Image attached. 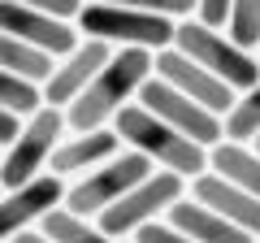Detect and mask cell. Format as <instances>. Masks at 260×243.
<instances>
[{"label": "cell", "mask_w": 260, "mask_h": 243, "mask_svg": "<svg viewBox=\"0 0 260 243\" xmlns=\"http://www.w3.org/2000/svg\"><path fill=\"white\" fill-rule=\"evenodd\" d=\"M256 148H260V135H256Z\"/></svg>", "instance_id": "obj_27"}, {"label": "cell", "mask_w": 260, "mask_h": 243, "mask_svg": "<svg viewBox=\"0 0 260 243\" xmlns=\"http://www.w3.org/2000/svg\"><path fill=\"white\" fill-rule=\"evenodd\" d=\"M152 70H156L165 83H174L178 92H186L191 100H200L204 109H213L217 117H225L234 104V87L221 83V78L213 74V70H204L200 61H191V56L182 52V48H156V56H152Z\"/></svg>", "instance_id": "obj_9"}, {"label": "cell", "mask_w": 260, "mask_h": 243, "mask_svg": "<svg viewBox=\"0 0 260 243\" xmlns=\"http://www.w3.org/2000/svg\"><path fill=\"white\" fill-rule=\"evenodd\" d=\"M208 165H213L217 174H225L230 183L247 187L251 196H260V148H247V143H239V139H217Z\"/></svg>", "instance_id": "obj_16"}, {"label": "cell", "mask_w": 260, "mask_h": 243, "mask_svg": "<svg viewBox=\"0 0 260 243\" xmlns=\"http://www.w3.org/2000/svg\"><path fill=\"white\" fill-rule=\"evenodd\" d=\"M169 222L178 226L182 239H200V243H243V239H251L247 230H239V226H234L230 217H221L217 208L200 204V200H182V196L169 204Z\"/></svg>", "instance_id": "obj_15"}, {"label": "cell", "mask_w": 260, "mask_h": 243, "mask_svg": "<svg viewBox=\"0 0 260 243\" xmlns=\"http://www.w3.org/2000/svg\"><path fill=\"white\" fill-rule=\"evenodd\" d=\"M39 230L48 234V239H56V243H83V239H95L100 234V226H95V217H87V213H74L70 204H52L44 217H39Z\"/></svg>", "instance_id": "obj_18"}, {"label": "cell", "mask_w": 260, "mask_h": 243, "mask_svg": "<svg viewBox=\"0 0 260 243\" xmlns=\"http://www.w3.org/2000/svg\"><path fill=\"white\" fill-rule=\"evenodd\" d=\"M22 5L48 9V13H56V18H78V9H83V0H22Z\"/></svg>", "instance_id": "obj_25"}, {"label": "cell", "mask_w": 260, "mask_h": 243, "mask_svg": "<svg viewBox=\"0 0 260 243\" xmlns=\"http://www.w3.org/2000/svg\"><path fill=\"white\" fill-rule=\"evenodd\" d=\"M113 5H130V9H148V13H169V18H186V13H195L200 0H113Z\"/></svg>", "instance_id": "obj_22"}, {"label": "cell", "mask_w": 260, "mask_h": 243, "mask_svg": "<svg viewBox=\"0 0 260 243\" xmlns=\"http://www.w3.org/2000/svg\"><path fill=\"white\" fill-rule=\"evenodd\" d=\"M61 126H65L61 109H56V104H39V109L26 117V126L18 131V139L5 143V157H0V183H5V187H22V183H30V178L52 161L56 143H61Z\"/></svg>", "instance_id": "obj_5"}, {"label": "cell", "mask_w": 260, "mask_h": 243, "mask_svg": "<svg viewBox=\"0 0 260 243\" xmlns=\"http://www.w3.org/2000/svg\"><path fill=\"white\" fill-rule=\"evenodd\" d=\"M178 196H182V174H174V169L148 174L126 196H117L109 208H100L95 213V226H100V234H113V239L135 234V226H143L148 217H165Z\"/></svg>", "instance_id": "obj_6"}, {"label": "cell", "mask_w": 260, "mask_h": 243, "mask_svg": "<svg viewBox=\"0 0 260 243\" xmlns=\"http://www.w3.org/2000/svg\"><path fill=\"white\" fill-rule=\"evenodd\" d=\"M39 104H44V87L0 66V109H13L18 117H30Z\"/></svg>", "instance_id": "obj_20"}, {"label": "cell", "mask_w": 260, "mask_h": 243, "mask_svg": "<svg viewBox=\"0 0 260 243\" xmlns=\"http://www.w3.org/2000/svg\"><path fill=\"white\" fill-rule=\"evenodd\" d=\"M139 104H148L156 117H165L169 126H178L182 135H191L195 143H204V148H213L217 139H225V126L221 117H217L213 109H204L200 100H191L186 92H178L174 83H165V78H148V83L139 87V96H135Z\"/></svg>", "instance_id": "obj_8"}, {"label": "cell", "mask_w": 260, "mask_h": 243, "mask_svg": "<svg viewBox=\"0 0 260 243\" xmlns=\"http://www.w3.org/2000/svg\"><path fill=\"white\" fill-rule=\"evenodd\" d=\"M109 56H113V52H109L104 39H91V35H87V44H78L74 52H65L61 66H52V74L44 78V104H56V109L70 104V100H74V96L95 78V70H100Z\"/></svg>", "instance_id": "obj_12"}, {"label": "cell", "mask_w": 260, "mask_h": 243, "mask_svg": "<svg viewBox=\"0 0 260 243\" xmlns=\"http://www.w3.org/2000/svg\"><path fill=\"white\" fill-rule=\"evenodd\" d=\"M0 66L13 70V74H22V78H30V83H44V78L52 74L56 56L39 52L35 44H26V39L9 35V31H0Z\"/></svg>", "instance_id": "obj_17"}, {"label": "cell", "mask_w": 260, "mask_h": 243, "mask_svg": "<svg viewBox=\"0 0 260 243\" xmlns=\"http://www.w3.org/2000/svg\"><path fill=\"white\" fill-rule=\"evenodd\" d=\"M148 174H152V157H143L139 148L113 152L109 161H100L95 169H87L74 187L65 191V204L74 208V213L95 217L100 208H109L117 196H126V191L135 187L139 178H148Z\"/></svg>", "instance_id": "obj_7"}, {"label": "cell", "mask_w": 260, "mask_h": 243, "mask_svg": "<svg viewBox=\"0 0 260 243\" xmlns=\"http://www.w3.org/2000/svg\"><path fill=\"white\" fill-rule=\"evenodd\" d=\"M230 39L239 48H256L260 44V0H230Z\"/></svg>", "instance_id": "obj_21"}, {"label": "cell", "mask_w": 260, "mask_h": 243, "mask_svg": "<svg viewBox=\"0 0 260 243\" xmlns=\"http://www.w3.org/2000/svg\"><path fill=\"white\" fill-rule=\"evenodd\" d=\"M195 9H200V22H204V26H217V31H221L225 18H230V0H200Z\"/></svg>", "instance_id": "obj_24"}, {"label": "cell", "mask_w": 260, "mask_h": 243, "mask_svg": "<svg viewBox=\"0 0 260 243\" xmlns=\"http://www.w3.org/2000/svg\"><path fill=\"white\" fill-rule=\"evenodd\" d=\"M152 78V48H135V44H121L117 52L95 70V78L83 87V92L70 100L65 109V126L70 131H95L121 104H130L139 96V87Z\"/></svg>", "instance_id": "obj_1"}, {"label": "cell", "mask_w": 260, "mask_h": 243, "mask_svg": "<svg viewBox=\"0 0 260 243\" xmlns=\"http://www.w3.org/2000/svg\"><path fill=\"white\" fill-rule=\"evenodd\" d=\"M113 131L121 135V143L139 148L143 157H152V165L160 169H174L182 178H195L200 169H208V148L195 143L191 135H182L178 126H169L165 117L148 109V104H121L113 113Z\"/></svg>", "instance_id": "obj_2"}, {"label": "cell", "mask_w": 260, "mask_h": 243, "mask_svg": "<svg viewBox=\"0 0 260 243\" xmlns=\"http://www.w3.org/2000/svg\"><path fill=\"white\" fill-rule=\"evenodd\" d=\"M0 31L35 44L48 56H65L78 48V35L70 31V18H56L48 9H30L22 0H0Z\"/></svg>", "instance_id": "obj_10"}, {"label": "cell", "mask_w": 260, "mask_h": 243, "mask_svg": "<svg viewBox=\"0 0 260 243\" xmlns=\"http://www.w3.org/2000/svg\"><path fill=\"white\" fill-rule=\"evenodd\" d=\"M65 200L61 174H35L22 187H9V196L0 200V239H13V234H26L39 217L52 204Z\"/></svg>", "instance_id": "obj_11"}, {"label": "cell", "mask_w": 260, "mask_h": 243, "mask_svg": "<svg viewBox=\"0 0 260 243\" xmlns=\"http://www.w3.org/2000/svg\"><path fill=\"white\" fill-rule=\"evenodd\" d=\"M174 48H182L191 61L213 70L234 92H243V87H251L260 78V66L251 61L247 48H239L230 35H221L217 26H204V22H182V26H174Z\"/></svg>", "instance_id": "obj_4"}, {"label": "cell", "mask_w": 260, "mask_h": 243, "mask_svg": "<svg viewBox=\"0 0 260 243\" xmlns=\"http://www.w3.org/2000/svg\"><path fill=\"white\" fill-rule=\"evenodd\" d=\"M121 148V135L109 126H95V131H74V139H61L52 152V174H87L100 161H109Z\"/></svg>", "instance_id": "obj_14"}, {"label": "cell", "mask_w": 260, "mask_h": 243, "mask_svg": "<svg viewBox=\"0 0 260 243\" xmlns=\"http://www.w3.org/2000/svg\"><path fill=\"white\" fill-rule=\"evenodd\" d=\"M135 239H143V243H178L182 234H178L174 222H156V217H148L143 226H135Z\"/></svg>", "instance_id": "obj_23"}, {"label": "cell", "mask_w": 260, "mask_h": 243, "mask_svg": "<svg viewBox=\"0 0 260 243\" xmlns=\"http://www.w3.org/2000/svg\"><path fill=\"white\" fill-rule=\"evenodd\" d=\"M221 126H225V139H239V143H247V139L260 135V78L251 87H243V96L230 104Z\"/></svg>", "instance_id": "obj_19"}, {"label": "cell", "mask_w": 260, "mask_h": 243, "mask_svg": "<svg viewBox=\"0 0 260 243\" xmlns=\"http://www.w3.org/2000/svg\"><path fill=\"white\" fill-rule=\"evenodd\" d=\"M18 131H22V117H18L13 109H0V143L18 139Z\"/></svg>", "instance_id": "obj_26"}, {"label": "cell", "mask_w": 260, "mask_h": 243, "mask_svg": "<svg viewBox=\"0 0 260 243\" xmlns=\"http://www.w3.org/2000/svg\"><path fill=\"white\" fill-rule=\"evenodd\" d=\"M191 191H195V200L200 204H208V208H217L221 217H230L239 230H247V234H260V196H251L247 187H239V183H230L225 174H195V183H191Z\"/></svg>", "instance_id": "obj_13"}, {"label": "cell", "mask_w": 260, "mask_h": 243, "mask_svg": "<svg viewBox=\"0 0 260 243\" xmlns=\"http://www.w3.org/2000/svg\"><path fill=\"white\" fill-rule=\"evenodd\" d=\"M78 26H83V35L104 39V44H135V48H152V52L174 44V18L169 13L130 9V5H113V0L83 5Z\"/></svg>", "instance_id": "obj_3"}]
</instances>
